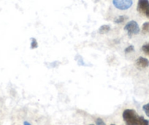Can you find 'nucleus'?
<instances>
[{
  "label": "nucleus",
  "instance_id": "obj_1",
  "mask_svg": "<svg viewBox=\"0 0 149 125\" xmlns=\"http://www.w3.org/2000/svg\"><path fill=\"white\" fill-rule=\"evenodd\" d=\"M139 116L135 110L127 109L123 113V119L127 125H137Z\"/></svg>",
  "mask_w": 149,
  "mask_h": 125
},
{
  "label": "nucleus",
  "instance_id": "obj_2",
  "mask_svg": "<svg viewBox=\"0 0 149 125\" xmlns=\"http://www.w3.org/2000/svg\"><path fill=\"white\" fill-rule=\"evenodd\" d=\"M124 30L127 31V34L130 37L139 34L140 29L137 23L134 21H131L127 23L124 27Z\"/></svg>",
  "mask_w": 149,
  "mask_h": 125
},
{
  "label": "nucleus",
  "instance_id": "obj_3",
  "mask_svg": "<svg viewBox=\"0 0 149 125\" xmlns=\"http://www.w3.org/2000/svg\"><path fill=\"white\" fill-rule=\"evenodd\" d=\"M113 5L118 10H126L132 5V0H113Z\"/></svg>",
  "mask_w": 149,
  "mask_h": 125
},
{
  "label": "nucleus",
  "instance_id": "obj_4",
  "mask_svg": "<svg viewBox=\"0 0 149 125\" xmlns=\"http://www.w3.org/2000/svg\"><path fill=\"white\" fill-rule=\"evenodd\" d=\"M149 7V1L148 0H138L137 3V10L140 13L144 14L146 13V10Z\"/></svg>",
  "mask_w": 149,
  "mask_h": 125
},
{
  "label": "nucleus",
  "instance_id": "obj_5",
  "mask_svg": "<svg viewBox=\"0 0 149 125\" xmlns=\"http://www.w3.org/2000/svg\"><path fill=\"white\" fill-rule=\"evenodd\" d=\"M135 65L137 68L142 70V69H145L149 66V61L147 59L144 58V57H139L137 60H136Z\"/></svg>",
  "mask_w": 149,
  "mask_h": 125
},
{
  "label": "nucleus",
  "instance_id": "obj_6",
  "mask_svg": "<svg viewBox=\"0 0 149 125\" xmlns=\"http://www.w3.org/2000/svg\"><path fill=\"white\" fill-rule=\"evenodd\" d=\"M110 30V27L109 25H102L100 27L98 30V32L100 34H107V32H109V31Z\"/></svg>",
  "mask_w": 149,
  "mask_h": 125
},
{
  "label": "nucleus",
  "instance_id": "obj_7",
  "mask_svg": "<svg viewBox=\"0 0 149 125\" xmlns=\"http://www.w3.org/2000/svg\"><path fill=\"white\" fill-rule=\"evenodd\" d=\"M137 125H149L148 121L145 119L143 116H139Z\"/></svg>",
  "mask_w": 149,
  "mask_h": 125
},
{
  "label": "nucleus",
  "instance_id": "obj_8",
  "mask_svg": "<svg viewBox=\"0 0 149 125\" xmlns=\"http://www.w3.org/2000/svg\"><path fill=\"white\" fill-rule=\"evenodd\" d=\"M127 19H128V17H127L126 15H120L118 18H116L114 22L116 24H121V23H124Z\"/></svg>",
  "mask_w": 149,
  "mask_h": 125
},
{
  "label": "nucleus",
  "instance_id": "obj_9",
  "mask_svg": "<svg viewBox=\"0 0 149 125\" xmlns=\"http://www.w3.org/2000/svg\"><path fill=\"white\" fill-rule=\"evenodd\" d=\"M142 32L143 34H148V33H149V22H146L143 24V27H142Z\"/></svg>",
  "mask_w": 149,
  "mask_h": 125
},
{
  "label": "nucleus",
  "instance_id": "obj_10",
  "mask_svg": "<svg viewBox=\"0 0 149 125\" xmlns=\"http://www.w3.org/2000/svg\"><path fill=\"white\" fill-rule=\"evenodd\" d=\"M38 47V43H37V41L35 38L32 37L31 38V49H35Z\"/></svg>",
  "mask_w": 149,
  "mask_h": 125
},
{
  "label": "nucleus",
  "instance_id": "obj_11",
  "mask_svg": "<svg viewBox=\"0 0 149 125\" xmlns=\"http://www.w3.org/2000/svg\"><path fill=\"white\" fill-rule=\"evenodd\" d=\"M142 51L146 54V55L149 56V43H146L143 45L142 47Z\"/></svg>",
  "mask_w": 149,
  "mask_h": 125
},
{
  "label": "nucleus",
  "instance_id": "obj_12",
  "mask_svg": "<svg viewBox=\"0 0 149 125\" xmlns=\"http://www.w3.org/2000/svg\"><path fill=\"white\" fill-rule=\"evenodd\" d=\"M143 109L145 111V113H146V116H147L148 117H149V103L144 105L143 107Z\"/></svg>",
  "mask_w": 149,
  "mask_h": 125
},
{
  "label": "nucleus",
  "instance_id": "obj_13",
  "mask_svg": "<svg viewBox=\"0 0 149 125\" xmlns=\"http://www.w3.org/2000/svg\"><path fill=\"white\" fill-rule=\"evenodd\" d=\"M134 46L133 45H130V46L126 48L124 52H125V54H129V53H131L132 51H134Z\"/></svg>",
  "mask_w": 149,
  "mask_h": 125
},
{
  "label": "nucleus",
  "instance_id": "obj_14",
  "mask_svg": "<svg viewBox=\"0 0 149 125\" xmlns=\"http://www.w3.org/2000/svg\"><path fill=\"white\" fill-rule=\"evenodd\" d=\"M96 124L97 125H106L105 123L104 122V121H103L102 119H100V118H97V119H96Z\"/></svg>",
  "mask_w": 149,
  "mask_h": 125
},
{
  "label": "nucleus",
  "instance_id": "obj_15",
  "mask_svg": "<svg viewBox=\"0 0 149 125\" xmlns=\"http://www.w3.org/2000/svg\"><path fill=\"white\" fill-rule=\"evenodd\" d=\"M145 15H146V16H147L148 18H149V7H148V9L146 10V13H145Z\"/></svg>",
  "mask_w": 149,
  "mask_h": 125
},
{
  "label": "nucleus",
  "instance_id": "obj_16",
  "mask_svg": "<svg viewBox=\"0 0 149 125\" xmlns=\"http://www.w3.org/2000/svg\"><path fill=\"white\" fill-rule=\"evenodd\" d=\"M24 125H31V124L29 123L28 122H24Z\"/></svg>",
  "mask_w": 149,
  "mask_h": 125
},
{
  "label": "nucleus",
  "instance_id": "obj_17",
  "mask_svg": "<svg viewBox=\"0 0 149 125\" xmlns=\"http://www.w3.org/2000/svg\"><path fill=\"white\" fill-rule=\"evenodd\" d=\"M90 125H94V124H90Z\"/></svg>",
  "mask_w": 149,
  "mask_h": 125
},
{
  "label": "nucleus",
  "instance_id": "obj_18",
  "mask_svg": "<svg viewBox=\"0 0 149 125\" xmlns=\"http://www.w3.org/2000/svg\"><path fill=\"white\" fill-rule=\"evenodd\" d=\"M111 125H115V124H111Z\"/></svg>",
  "mask_w": 149,
  "mask_h": 125
}]
</instances>
